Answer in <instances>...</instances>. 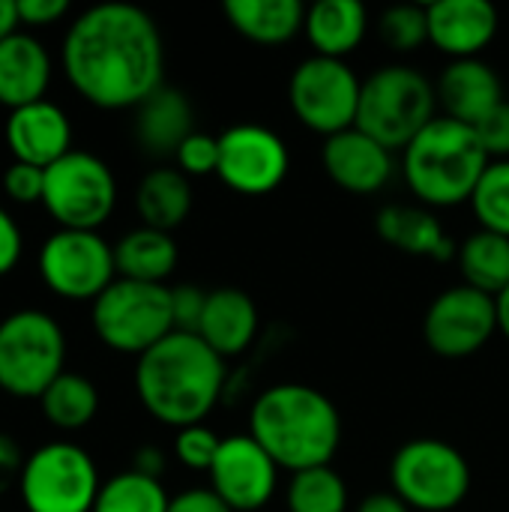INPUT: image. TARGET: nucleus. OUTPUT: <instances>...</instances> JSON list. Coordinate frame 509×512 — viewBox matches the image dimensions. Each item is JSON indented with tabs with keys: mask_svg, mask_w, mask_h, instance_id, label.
I'll list each match as a JSON object with an SVG mask.
<instances>
[{
	"mask_svg": "<svg viewBox=\"0 0 509 512\" xmlns=\"http://www.w3.org/2000/svg\"><path fill=\"white\" fill-rule=\"evenodd\" d=\"M69 84L105 111L138 108L162 87L165 45L150 12L132 3H99L75 18L63 39Z\"/></svg>",
	"mask_w": 509,
	"mask_h": 512,
	"instance_id": "nucleus-1",
	"label": "nucleus"
},
{
	"mask_svg": "<svg viewBox=\"0 0 509 512\" xmlns=\"http://www.w3.org/2000/svg\"><path fill=\"white\" fill-rule=\"evenodd\" d=\"M225 360L195 333H171L135 363V390L150 417L189 429L219 405L225 393Z\"/></svg>",
	"mask_w": 509,
	"mask_h": 512,
	"instance_id": "nucleus-2",
	"label": "nucleus"
},
{
	"mask_svg": "<svg viewBox=\"0 0 509 512\" xmlns=\"http://www.w3.org/2000/svg\"><path fill=\"white\" fill-rule=\"evenodd\" d=\"M249 435L279 468L300 474L336 459L342 444V417L321 390L309 384H276L255 399Z\"/></svg>",
	"mask_w": 509,
	"mask_h": 512,
	"instance_id": "nucleus-3",
	"label": "nucleus"
},
{
	"mask_svg": "<svg viewBox=\"0 0 509 512\" xmlns=\"http://www.w3.org/2000/svg\"><path fill=\"white\" fill-rule=\"evenodd\" d=\"M489 162L477 129L450 117H435L402 150L405 180L423 207H456L471 201Z\"/></svg>",
	"mask_w": 509,
	"mask_h": 512,
	"instance_id": "nucleus-4",
	"label": "nucleus"
},
{
	"mask_svg": "<svg viewBox=\"0 0 509 512\" xmlns=\"http://www.w3.org/2000/svg\"><path fill=\"white\" fill-rule=\"evenodd\" d=\"M435 84L408 63L375 69L363 81L357 129L390 153L405 150L435 120Z\"/></svg>",
	"mask_w": 509,
	"mask_h": 512,
	"instance_id": "nucleus-5",
	"label": "nucleus"
},
{
	"mask_svg": "<svg viewBox=\"0 0 509 512\" xmlns=\"http://www.w3.org/2000/svg\"><path fill=\"white\" fill-rule=\"evenodd\" d=\"M66 336L60 324L36 309L0 321V390L18 399H42L63 375Z\"/></svg>",
	"mask_w": 509,
	"mask_h": 512,
	"instance_id": "nucleus-6",
	"label": "nucleus"
},
{
	"mask_svg": "<svg viewBox=\"0 0 509 512\" xmlns=\"http://www.w3.org/2000/svg\"><path fill=\"white\" fill-rule=\"evenodd\" d=\"M90 318L102 345L141 357L174 333L171 288L114 279L93 300Z\"/></svg>",
	"mask_w": 509,
	"mask_h": 512,
	"instance_id": "nucleus-7",
	"label": "nucleus"
},
{
	"mask_svg": "<svg viewBox=\"0 0 509 512\" xmlns=\"http://www.w3.org/2000/svg\"><path fill=\"white\" fill-rule=\"evenodd\" d=\"M393 492L420 512H450L471 492V465L447 441L414 438L402 444L390 465Z\"/></svg>",
	"mask_w": 509,
	"mask_h": 512,
	"instance_id": "nucleus-8",
	"label": "nucleus"
},
{
	"mask_svg": "<svg viewBox=\"0 0 509 512\" xmlns=\"http://www.w3.org/2000/svg\"><path fill=\"white\" fill-rule=\"evenodd\" d=\"M18 489L27 512H93L102 486L87 450L54 441L24 459Z\"/></svg>",
	"mask_w": 509,
	"mask_h": 512,
	"instance_id": "nucleus-9",
	"label": "nucleus"
},
{
	"mask_svg": "<svg viewBox=\"0 0 509 512\" xmlns=\"http://www.w3.org/2000/svg\"><path fill=\"white\" fill-rule=\"evenodd\" d=\"M42 204L60 228L96 231L117 204V180L99 156L69 150L45 168Z\"/></svg>",
	"mask_w": 509,
	"mask_h": 512,
	"instance_id": "nucleus-10",
	"label": "nucleus"
},
{
	"mask_svg": "<svg viewBox=\"0 0 509 512\" xmlns=\"http://www.w3.org/2000/svg\"><path fill=\"white\" fill-rule=\"evenodd\" d=\"M360 93L363 81L357 78V72L345 60L321 54L306 57L291 72L288 84V99L297 120L324 138L357 126Z\"/></svg>",
	"mask_w": 509,
	"mask_h": 512,
	"instance_id": "nucleus-11",
	"label": "nucleus"
},
{
	"mask_svg": "<svg viewBox=\"0 0 509 512\" xmlns=\"http://www.w3.org/2000/svg\"><path fill=\"white\" fill-rule=\"evenodd\" d=\"M39 273L63 300H96L114 282V249L96 231L60 228L39 252Z\"/></svg>",
	"mask_w": 509,
	"mask_h": 512,
	"instance_id": "nucleus-12",
	"label": "nucleus"
},
{
	"mask_svg": "<svg viewBox=\"0 0 509 512\" xmlns=\"http://www.w3.org/2000/svg\"><path fill=\"white\" fill-rule=\"evenodd\" d=\"M288 144L261 123H237L219 135V180L249 198L270 195L288 177Z\"/></svg>",
	"mask_w": 509,
	"mask_h": 512,
	"instance_id": "nucleus-13",
	"label": "nucleus"
},
{
	"mask_svg": "<svg viewBox=\"0 0 509 512\" xmlns=\"http://www.w3.org/2000/svg\"><path fill=\"white\" fill-rule=\"evenodd\" d=\"M495 330H498L495 297L465 282L441 291L423 318L426 345L447 360H462L477 354L495 336Z\"/></svg>",
	"mask_w": 509,
	"mask_h": 512,
	"instance_id": "nucleus-14",
	"label": "nucleus"
},
{
	"mask_svg": "<svg viewBox=\"0 0 509 512\" xmlns=\"http://www.w3.org/2000/svg\"><path fill=\"white\" fill-rule=\"evenodd\" d=\"M279 471L252 435H231L222 438L210 468V489L234 512H258L273 501Z\"/></svg>",
	"mask_w": 509,
	"mask_h": 512,
	"instance_id": "nucleus-15",
	"label": "nucleus"
},
{
	"mask_svg": "<svg viewBox=\"0 0 509 512\" xmlns=\"http://www.w3.org/2000/svg\"><path fill=\"white\" fill-rule=\"evenodd\" d=\"M321 162L327 177L351 195L381 192L396 171L393 153L375 138H369L366 132H360L357 126L327 138L321 150Z\"/></svg>",
	"mask_w": 509,
	"mask_h": 512,
	"instance_id": "nucleus-16",
	"label": "nucleus"
},
{
	"mask_svg": "<svg viewBox=\"0 0 509 512\" xmlns=\"http://www.w3.org/2000/svg\"><path fill=\"white\" fill-rule=\"evenodd\" d=\"M6 147L15 162L51 168L72 150V126L60 105L42 99L24 108H15L6 120Z\"/></svg>",
	"mask_w": 509,
	"mask_h": 512,
	"instance_id": "nucleus-17",
	"label": "nucleus"
},
{
	"mask_svg": "<svg viewBox=\"0 0 509 512\" xmlns=\"http://www.w3.org/2000/svg\"><path fill=\"white\" fill-rule=\"evenodd\" d=\"M429 12V42L453 60L480 57L498 33V9L489 0H435Z\"/></svg>",
	"mask_w": 509,
	"mask_h": 512,
	"instance_id": "nucleus-18",
	"label": "nucleus"
},
{
	"mask_svg": "<svg viewBox=\"0 0 509 512\" xmlns=\"http://www.w3.org/2000/svg\"><path fill=\"white\" fill-rule=\"evenodd\" d=\"M435 93L447 111L444 117L459 120L465 126H477L507 99L501 75L480 57L450 60L435 84Z\"/></svg>",
	"mask_w": 509,
	"mask_h": 512,
	"instance_id": "nucleus-19",
	"label": "nucleus"
},
{
	"mask_svg": "<svg viewBox=\"0 0 509 512\" xmlns=\"http://www.w3.org/2000/svg\"><path fill=\"white\" fill-rule=\"evenodd\" d=\"M375 231L387 246L417 258H432L438 264L459 258V246L453 243V237L444 231L441 219L429 207L387 204L375 216Z\"/></svg>",
	"mask_w": 509,
	"mask_h": 512,
	"instance_id": "nucleus-20",
	"label": "nucleus"
},
{
	"mask_svg": "<svg viewBox=\"0 0 509 512\" xmlns=\"http://www.w3.org/2000/svg\"><path fill=\"white\" fill-rule=\"evenodd\" d=\"M195 132V111L183 90L162 84L135 108V138L150 156H177Z\"/></svg>",
	"mask_w": 509,
	"mask_h": 512,
	"instance_id": "nucleus-21",
	"label": "nucleus"
},
{
	"mask_svg": "<svg viewBox=\"0 0 509 512\" xmlns=\"http://www.w3.org/2000/svg\"><path fill=\"white\" fill-rule=\"evenodd\" d=\"M51 81V57L30 33H12L0 42V105L24 108L42 102Z\"/></svg>",
	"mask_w": 509,
	"mask_h": 512,
	"instance_id": "nucleus-22",
	"label": "nucleus"
},
{
	"mask_svg": "<svg viewBox=\"0 0 509 512\" xmlns=\"http://www.w3.org/2000/svg\"><path fill=\"white\" fill-rule=\"evenodd\" d=\"M198 336L225 360L243 354L258 336V306L240 288H216L207 294V309Z\"/></svg>",
	"mask_w": 509,
	"mask_h": 512,
	"instance_id": "nucleus-23",
	"label": "nucleus"
},
{
	"mask_svg": "<svg viewBox=\"0 0 509 512\" xmlns=\"http://www.w3.org/2000/svg\"><path fill=\"white\" fill-rule=\"evenodd\" d=\"M369 30V12L357 0H318L306 9L303 33L315 45V54L345 60Z\"/></svg>",
	"mask_w": 509,
	"mask_h": 512,
	"instance_id": "nucleus-24",
	"label": "nucleus"
},
{
	"mask_svg": "<svg viewBox=\"0 0 509 512\" xmlns=\"http://www.w3.org/2000/svg\"><path fill=\"white\" fill-rule=\"evenodd\" d=\"M228 24L258 45H282L303 33L306 6L300 0H228Z\"/></svg>",
	"mask_w": 509,
	"mask_h": 512,
	"instance_id": "nucleus-25",
	"label": "nucleus"
},
{
	"mask_svg": "<svg viewBox=\"0 0 509 512\" xmlns=\"http://www.w3.org/2000/svg\"><path fill=\"white\" fill-rule=\"evenodd\" d=\"M135 207L147 228L171 234L192 213V183L180 168H153L138 183Z\"/></svg>",
	"mask_w": 509,
	"mask_h": 512,
	"instance_id": "nucleus-26",
	"label": "nucleus"
},
{
	"mask_svg": "<svg viewBox=\"0 0 509 512\" xmlns=\"http://www.w3.org/2000/svg\"><path fill=\"white\" fill-rule=\"evenodd\" d=\"M114 264L120 279L165 285V279L177 267V243L171 234L141 225L120 237V243L114 246Z\"/></svg>",
	"mask_w": 509,
	"mask_h": 512,
	"instance_id": "nucleus-27",
	"label": "nucleus"
},
{
	"mask_svg": "<svg viewBox=\"0 0 509 512\" xmlns=\"http://www.w3.org/2000/svg\"><path fill=\"white\" fill-rule=\"evenodd\" d=\"M459 270L465 285L498 297L509 288V237L492 231H474L459 246Z\"/></svg>",
	"mask_w": 509,
	"mask_h": 512,
	"instance_id": "nucleus-28",
	"label": "nucleus"
},
{
	"mask_svg": "<svg viewBox=\"0 0 509 512\" xmlns=\"http://www.w3.org/2000/svg\"><path fill=\"white\" fill-rule=\"evenodd\" d=\"M42 414L57 429H81L99 411V393L90 378L63 372L45 393H42Z\"/></svg>",
	"mask_w": 509,
	"mask_h": 512,
	"instance_id": "nucleus-29",
	"label": "nucleus"
},
{
	"mask_svg": "<svg viewBox=\"0 0 509 512\" xmlns=\"http://www.w3.org/2000/svg\"><path fill=\"white\" fill-rule=\"evenodd\" d=\"M288 512H348V486L333 465L309 468L291 477Z\"/></svg>",
	"mask_w": 509,
	"mask_h": 512,
	"instance_id": "nucleus-30",
	"label": "nucleus"
},
{
	"mask_svg": "<svg viewBox=\"0 0 509 512\" xmlns=\"http://www.w3.org/2000/svg\"><path fill=\"white\" fill-rule=\"evenodd\" d=\"M168 504L171 498L159 480L123 471L99 489L93 512H168Z\"/></svg>",
	"mask_w": 509,
	"mask_h": 512,
	"instance_id": "nucleus-31",
	"label": "nucleus"
},
{
	"mask_svg": "<svg viewBox=\"0 0 509 512\" xmlns=\"http://www.w3.org/2000/svg\"><path fill=\"white\" fill-rule=\"evenodd\" d=\"M468 204L483 231L509 237V159L489 162Z\"/></svg>",
	"mask_w": 509,
	"mask_h": 512,
	"instance_id": "nucleus-32",
	"label": "nucleus"
},
{
	"mask_svg": "<svg viewBox=\"0 0 509 512\" xmlns=\"http://www.w3.org/2000/svg\"><path fill=\"white\" fill-rule=\"evenodd\" d=\"M378 33L396 54L417 51L429 42V12L426 6H414V3L390 6L378 18Z\"/></svg>",
	"mask_w": 509,
	"mask_h": 512,
	"instance_id": "nucleus-33",
	"label": "nucleus"
},
{
	"mask_svg": "<svg viewBox=\"0 0 509 512\" xmlns=\"http://www.w3.org/2000/svg\"><path fill=\"white\" fill-rule=\"evenodd\" d=\"M219 447H222V438H219L213 429H207L204 423L189 426V429H180L177 438H174V453H177V459H180L189 471H204V474H210Z\"/></svg>",
	"mask_w": 509,
	"mask_h": 512,
	"instance_id": "nucleus-34",
	"label": "nucleus"
},
{
	"mask_svg": "<svg viewBox=\"0 0 509 512\" xmlns=\"http://www.w3.org/2000/svg\"><path fill=\"white\" fill-rule=\"evenodd\" d=\"M177 165L186 177H207L219 171V138L210 132H192L177 150Z\"/></svg>",
	"mask_w": 509,
	"mask_h": 512,
	"instance_id": "nucleus-35",
	"label": "nucleus"
},
{
	"mask_svg": "<svg viewBox=\"0 0 509 512\" xmlns=\"http://www.w3.org/2000/svg\"><path fill=\"white\" fill-rule=\"evenodd\" d=\"M207 294L198 285H177L171 288V312H174V330L177 333H195L201 327L204 309H207Z\"/></svg>",
	"mask_w": 509,
	"mask_h": 512,
	"instance_id": "nucleus-36",
	"label": "nucleus"
},
{
	"mask_svg": "<svg viewBox=\"0 0 509 512\" xmlns=\"http://www.w3.org/2000/svg\"><path fill=\"white\" fill-rule=\"evenodd\" d=\"M3 192L15 204H36V201H42V192H45V168L24 165V162H12L6 168V174H3Z\"/></svg>",
	"mask_w": 509,
	"mask_h": 512,
	"instance_id": "nucleus-37",
	"label": "nucleus"
},
{
	"mask_svg": "<svg viewBox=\"0 0 509 512\" xmlns=\"http://www.w3.org/2000/svg\"><path fill=\"white\" fill-rule=\"evenodd\" d=\"M477 135L489 153V159H509V99H504L489 117H483L477 126Z\"/></svg>",
	"mask_w": 509,
	"mask_h": 512,
	"instance_id": "nucleus-38",
	"label": "nucleus"
},
{
	"mask_svg": "<svg viewBox=\"0 0 509 512\" xmlns=\"http://www.w3.org/2000/svg\"><path fill=\"white\" fill-rule=\"evenodd\" d=\"M15 9H18V21L21 24L45 27V24H54L57 18H63L69 3L66 0H18Z\"/></svg>",
	"mask_w": 509,
	"mask_h": 512,
	"instance_id": "nucleus-39",
	"label": "nucleus"
},
{
	"mask_svg": "<svg viewBox=\"0 0 509 512\" xmlns=\"http://www.w3.org/2000/svg\"><path fill=\"white\" fill-rule=\"evenodd\" d=\"M168 512H234L213 489H189L171 498Z\"/></svg>",
	"mask_w": 509,
	"mask_h": 512,
	"instance_id": "nucleus-40",
	"label": "nucleus"
},
{
	"mask_svg": "<svg viewBox=\"0 0 509 512\" xmlns=\"http://www.w3.org/2000/svg\"><path fill=\"white\" fill-rule=\"evenodd\" d=\"M21 246H24V240H21L15 219L0 207V276L15 270V264L21 258Z\"/></svg>",
	"mask_w": 509,
	"mask_h": 512,
	"instance_id": "nucleus-41",
	"label": "nucleus"
},
{
	"mask_svg": "<svg viewBox=\"0 0 509 512\" xmlns=\"http://www.w3.org/2000/svg\"><path fill=\"white\" fill-rule=\"evenodd\" d=\"M21 471H24V459H21V450L18 444L0 432V495L15 483L21 480Z\"/></svg>",
	"mask_w": 509,
	"mask_h": 512,
	"instance_id": "nucleus-42",
	"label": "nucleus"
},
{
	"mask_svg": "<svg viewBox=\"0 0 509 512\" xmlns=\"http://www.w3.org/2000/svg\"><path fill=\"white\" fill-rule=\"evenodd\" d=\"M132 471L135 474H144L150 480H159L165 474V453L159 447H141L135 450V459H132Z\"/></svg>",
	"mask_w": 509,
	"mask_h": 512,
	"instance_id": "nucleus-43",
	"label": "nucleus"
},
{
	"mask_svg": "<svg viewBox=\"0 0 509 512\" xmlns=\"http://www.w3.org/2000/svg\"><path fill=\"white\" fill-rule=\"evenodd\" d=\"M357 512H414L396 492H372L366 495L360 504H357Z\"/></svg>",
	"mask_w": 509,
	"mask_h": 512,
	"instance_id": "nucleus-44",
	"label": "nucleus"
},
{
	"mask_svg": "<svg viewBox=\"0 0 509 512\" xmlns=\"http://www.w3.org/2000/svg\"><path fill=\"white\" fill-rule=\"evenodd\" d=\"M18 24H21V21H18V9H15V3L0 0V42H3L6 36H12Z\"/></svg>",
	"mask_w": 509,
	"mask_h": 512,
	"instance_id": "nucleus-45",
	"label": "nucleus"
},
{
	"mask_svg": "<svg viewBox=\"0 0 509 512\" xmlns=\"http://www.w3.org/2000/svg\"><path fill=\"white\" fill-rule=\"evenodd\" d=\"M495 303H498V330L509 339V288L495 297Z\"/></svg>",
	"mask_w": 509,
	"mask_h": 512,
	"instance_id": "nucleus-46",
	"label": "nucleus"
}]
</instances>
